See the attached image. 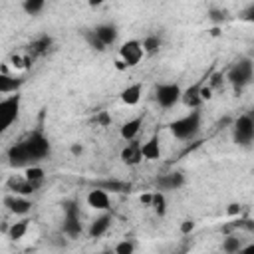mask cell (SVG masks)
I'll return each mask as SVG.
<instances>
[{
  "mask_svg": "<svg viewBox=\"0 0 254 254\" xmlns=\"http://www.w3.org/2000/svg\"><path fill=\"white\" fill-rule=\"evenodd\" d=\"M50 151H52V147H50L48 137L40 129H36L20 143H14L6 151V155H8V163L18 169V167L38 165L40 161L50 157Z\"/></svg>",
  "mask_w": 254,
  "mask_h": 254,
  "instance_id": "cell-1",
  "label": "cell"
},
{
  "mask_svg": "<svg viewBox=\"0 0 254 254\" xmlns=\"http://www.w3.org/2000/svg\"><path fill=\"white\" fill-rule=\"evenodd\" d=\"M169 129H171L173 137L179 139V141H190V139H194L198 135V131H200V111L198 109H192L190 113L175 119L169 125Z\"/></svg>",
  "mask_w": 254,
  "mask_h": 254,
  "instance_id": "cell-2",
  "label": "cell"
},
{
  "mask_svg": "<svg viewBox=\"0 0 254 254\" xmlns=\"http://www.w3.org/2000/svg\"><path fill=\"white\" fill-rule=\"evenodd\" d=\"M226 79L232 83L234 91H242L248 83H252L254 79V62L250 58H242L238 62H234L226 73Z\"/></svg>",
  "mask_w": 254,
  "mask_h": 254,
  "instance_id": "cell-3",
  "label": "cell"
},
{
  "mask_svg": "<svg viewBox=\"0 0 254 254\" xmlns=\"http://www.w3.org/2000/svg\"><path fill=\"white\" fill-rule=\"evenodd\" d=\"M232 141L240 147H248L254 143V115H240L232 125Z\"/></svg>",
  "mask_w": 254,
  "mask_h": 254,
  "instance_id": "cell-4",
  "label": "cell"
},
{
  "mask_svg": "<svg viewBox=\"0 0 254 254\" xmlns=\"http://www.w3.org/2000/svg\"><path fill=\"white\" fill-rule=\"evenodd\" d=\"M62 208H64V224H62L64 234H67L69 238H77L81 234V220H79L77 204L73 200H65Z\"/></svg>",
  "mask_w": 254,
  "mask_h": 254,
  "instance_id": "cell-5",
  "label": "cell"
},
{
  "mask_svg": "<svg viewBox=\"0 0 254 254\" xmlns=\"http://www.w3.org/2000/svg\"><path fill=\"white\" fill-rule=\"evenodd\" d=\"M20 101L22 97L18 93L14 95H8L0 101V129L6 131L8 127H12V123L18 119V113H20Z\"/></svg>",
  "mask_w": 254,
  "mask_h": 254,
  "instance_id": "cell-6",
  "label": "cell"
},
{
  "mask_svg": "<svg viewBox=\"0 0 254 254\" xmlns=\"http://www.w3.org/2000/svg\"><path fill=\"white\" fill-rule=\"evenodd\" d=\"M183 97V89L177 85V83H161L157 85V91H155V99L161 107L169 109L173 105H177Z\"/></svg>",
  "mask_w": 254,
  "mask_h": 254,
  "instance_id": "cell-7",
  "label": "cell"
},
{
  "mask_svg": "<svg viewBox=\"0 0 254 254\" xmlns=\"http://www.w3.org/2000/svg\"><path fill=\"white\" fill-rule=\"evenodd\" d=\"M145 56V50H143V44L137 42V40H127L121 48H119V60H123V64L127 67H135Z\"/></svg>",
  "mask_w": 254,
  "mask_h": 254,
  "instance_id": "cell-8",
  "label": "cell"
},
{
  "mask_svg": "<svg viewBox=\"0 0 254 254\" xmlns=\"http://www.w3.org/2000/svg\"><path fill=\"white\" fill-rule=\"evenodd\" d=\"M185 185V175L183 173H179V171H175V173H167V175H159L157 179H155V187H157V190H177V189H181Z\"/></svg>",
  "mask_w": 254,
  "mask_h": 254,
  "instance_id": "cell-9",
  "label": "cell"
},
{
  "mask_svg": "<svg viewBox=\"0 0 254 254\" xmlns=\"http://www.w3.org/2000/svg\"><path fill=\"white\" fill-rule=\"evenodd\" d=\"M4 206H8V210L14 212V214H28L34 204L24 194H6L4 196Z\"/></svg>",
  "mask_w": 254,
  "mask_h": 254,
  "instance_id": "cell-10",
  "label": "cell"
},
{
  "mask_svg": "<svg viewBox=\"0 0 254 254\" xmlns=\"http://www.w3.org/2000/svg\"><path fill=\"white\" fill-rule=\"evenodd\" d=\"M202 85H204L202 81H196V83H192L190 87H187V89L183 91L181 101H183L187 107H190V109H198V105L204 101V99H202V93H200Z\"/></svg>",
  "mask_w": 254,
  "mask_h": 254,
  "instance_id": "cell-11",
  "label": "cell"
},
{
  "mask_svg": "<svg viewBox=\"0 0 254 254\" xmlns=\"http://www.w3.org/2000/svg\"><path fill=\"white\" fill-rule=\"evenodd\" d=\"M87 204H89L93 210H109L111 200H109L107 190H105V189H101V187H97V189L89 190V192H87Z\"/></svg>",
  "mask_w": 254,
  "mask_h": 254,
  "instance_id": "cell-12",
  "label": "cell"
},
{
  "mask_svg": "<svg viewBox=\"0 0 254 254\" xmlns=\"http://www.w3.org/2000/svg\"><path fill=\"white\" fill-rule=\"evenodd\" d=\"M141 159H143L141 143H137L135 139L129 141V143L123 147V151H121V161H123L125 165H137Z\"/></svg>",
  "mask_w": 254,
  "mask_h": 254,
  "instance_id": "cell-13",
  "label": "cell"
},
{
  "mask_svg": "<svg viewBox=\"0 0 254 254\" xmlns=\"http://www.w3.org/2000/svg\"><path fill=\"white\" fill-rule=\"evenodd\" d=\"M109 226H111V214H107V212L103 210V214L97 216V218L89 224L87 234H89L91 238H99V236H103V234L109 230Z\"/></svg>",
  "mask_w": 254,
  "mask_h": 254,
  "instance_id": "cell-14",
  "label": "cell"
},
{
  "mask_svg": "<svg viewBox=\"0 0 254 254\" xmlns=\"http://www.w3.org/2000/svg\"><path fill=\"white\" fill-rule=\"evenodd\" d=\"M40 185H42V183H34V181H28L26 177H24L22 181H16V179H12V181L8 183V187H10V190H12L14 194H24V196H28V194L36 192V189H38Z\"/></svg>",
  "mask_w": 254,
  "mask_h": 254,
  "instance_id": "cell-15",
  "label": "cell"
},
{
  "mask_svg": "<svg viewBox=\"0 0 254 254\" xmlns=\"http://www.w3.org/2000/svg\"><path fill=\"white\" fill-rule=\"evenodd\" d=\"M141 125H143V117H133V119H129V121H125V123L121 125L119 135H121L125 141H133V139L139 135Z\"/></svg>",
  "mask_w": 254,
  "mask_h": 254,
  "instance_id": "cell-16",
  "label": "cell"
},
{
  "mask_svg": "<svg viewBox=\"0 0 254 254\" xmlns=\"http://www.w3.org/2000/svg\"><path fill=\"white\" fill-rule=\"evenodd\" d=\"M141 153H143V159H147V161H157L161 157V145H159V135L157 133L141 145Z\"/></svg>",
  "mask_w": 254,
  "mask_h": 254,
  "instance_id": "cell-17",
  "label": "cell"
},
{
  "mask_svg": "<svg viewBox=\"0 0 254 254\" xmlns=\"http://www.w3.org/2000/svg\"><path fill=\"white\" fill-rule=\"evenodd\" d=\"M93 30H95V34L99 36V40H101L105 46H113V44L117 42L119 32H117V28H115L113 24H99V26H95Z\"/></svg>",
  "mask_w": 254,
  "mask_h": 254,
  "instance_id": "cell-18",
  "label": "cell"
},
{
  "mask_svg": "<svg viewBox=\"0 0 254 254\" xmlns=\"http://www.w3.org/2000/svg\"><path fill=\"white\" fill-rule=\"evenodd\" d=\"M141 95H143V85L141 83H131L121 91V101L125 105H137L141 101Z\"/></svg>",
  "mask_w": 254,
  "mask_h": 254,
  "instance_id": "cell-19",
  "label": "cell"
},
{
  "mask_svg": "<svg viewBox=\"0 0 254 254\" xmlns=\"http://www.w3.org/2000/svg\"><path fill=\"white\" fill-rule=\"evenodd\" d=\"M20 85H22V79L12 77V75H8L6 71H2V73H0V93H2V95L16 93Z\"/></svg>",
  "mask_w": 254,
  "mask_h": 254,
  "instance_id": "cell-20",
  "label": "cell"
},
{
  "mask_svg": "<svg viewBox=\"0 0 254 254\" xmlns=\"http://www.w3.org/2000/svg\"><path fill=\"white\" fill-rule=\"evenodd\" d=\"M28 226H30V220H28V218L14 222V224L8 228V238H12V240H20V238H24V234L28 232Z\"/></svg>",
  "mask_w": 254,
  "mask_h": 254,
  "instance_id": "cell-21",
  "label": "cell"
},
{
  "mask_svg": "<svg viewBox=\"0 0 254 254\" xmlns=\"http://www.w3.org/2000/svg\"><path fill=\"white\" fill-rule=\"evenodd\" d=\"M83 38L89 44V48H93L95 52H105L107 50V46L99 40V36L95 34V30H83Z\"/></svg>",
  "mask_w": 254,
  "mask_h": 254,
  "instance_id": "cell-22",
  "label": "cell"
},
{
  "mask_svg": "<svg viewBox=\"0 0 254 254\" xmlns=\"http://www.w3.org/2000/svg\"><path fill=\"white\" fill-rule=\"evenodd\" d=\"M151 206H153V210H155L159 216H165V212H167V200H165V192H163V190H155V192H153Z\"/></svg>",
  "mask_w": 254,
  "mask_h": 254,
  "instance_id": "cell-23",
  "label": "cell"
},
{
  "mask_svg": "<svg viewBox=\"0 0 254 254\" xmlns=\"http://www.w3.org/2000/svg\"><path fill=\"white\" fill-rule=\"evenodd\" d=\"M222 250H224L226 254L242 252V242H240V238H236L234 234H228V236L222 240Z\"/></svg>",
  "mask_w": 254,
  "mask_h": 254,
  "instance_id": "cell-24",
  "label": "cell"
},
{
  "mask_svg": "<svg viewBox=\"0 0 254 254\" xmlns=\"http://www.w3.org/2000/svg\"><path fill=\"white\" fill-rule=\"evenodd\" d=\"M22 8L28 16H38L44 8H46V0H24Z\"/></svg>",
  "mask_w": 254,
  "mask_h": 254,
  "instance_id": "cell-25",
  "label": "cell"
},
{
  "mask_svg": "<svg viewBox=\"0 0 254 254\" xmlns=\"http://www.w3.org/2000/svg\"><path fill=\"white\" fill-rule=\"evenodd\" d=\"M50 46H52V38H50V36H40V38H36V40L30 44V50H32L34 54H46V52L50 50Z\"/></svg>",
  "mask_w": 254,
  "mask_h": 254,
  "instance_id": "cell-26",
  "label": "cell"
},
{
  "mask_svg": "<svg viewBox=\"0 0 254 254\" xmlns=\"http://www.w3.org/2000/svg\"><path fill=\"white\" fill-rule=\"evenodd\" d=\"M141 44H143L145 54H155V52H159V48H161V38L155 36V34H151V36H147Z\"/></svg>",
  "mask_w": 254,
  "mask_h": 254,
  "instance_id": "cell-27",
  "label": "cell"
},
{
  "mask_svg": "<svg viewBox=\"0 0 254 254\" xmlns=\"http://www.w3.org/2000/svg\"><path fill=\"white\" fill-rule=\"evenodd\" d=\"M24 177H26L28 181H34V183H42V181H44V169H42L40 165H30V167H26V171H24Z\"/></svg>",
  "mask_w": 254,
  "mask_h": 254,
  "instance_id": "cell-28",
  "label": "cell"
},
{
  "mask_svg": "<svg viewBox=\"0 0 254 254\" xmlns=\"http://www.w3.org/2000/svg\"><path fill=\"white\" fill-rule=\"evenodd\" d=\"M206 16H208V20H210L212 24H216V26H220V24L226 20V12L220 10V8H210Z\"/></svg>",
  "mask_w": 254,
  "mask_h": 254,
  "instance_id": "cell-29",
  "label": "cell"
},
{
  "mask_svg": "<svg viewBox=\"0 0 254 254\" xmlns=\"http://www.w3.org/2000/svg\"><path fill=\"white\" fill-rule=\"evenodd\" d=\"M115 254H133V250H135V244L131 242V240H121L119 244H115Z\"/></svg>",
  "mask_w": 254,
  "mask_h": 254,
  "instance_id": "cell-30",
  "label": "cell"
},
{
  "mask_svg": "<svg viewBox=\"0 0 254 254\" xmlns=\"http://www.w3.org/2000/svg\"><path fill=\"white\" fill-rule=\"evenodd\" d=\"M240 20H244V22H248V24H254V2L248 4V6L240 12Z\"/></svg>",
  "mask_w": 254,
  "mask_h": 254,
  "instance_id": "cell-31",
  "label": "cell"
},
{
  "mask_svg": "<svg viewBox=\"0 0 254 254\" xmlns=\"http://www.w3.org/2000/svg\"><path fill=\"white\" fill-rule=\"evenodd\" d=\"M95 121H97L99 125L107 127V125H111V115H109L107 111H99V113H97V117H95Z\"/></svg>",
  "mask_w": 254,
  "mask_h": 254,
  "instance_id": "cell-32",
  "label": "cell"
},
{
  "mask_svg": "<svg viewBox=\"0 0 254 254\" xmlns=\"http://www.w3.org/2000/svg\"><path fill=\"white\" fill-rule=\"evenodd\" d=\"M192 230H194V222H192L190 218H187V220L181 222V232H183V234H190Z\"/></svg>",
  "mask_w": 254,
  "mask_h": 254,
  "instance_id": "cell-33",
  "label": "cell"
},
{
  "mask_svg": "<svg viewBox=\"0 0 254 254\" xmlns=\"http://www.w3.org/2000/svg\"><path fill=\"white\" fill-rule=\"evenodd\" d=\"M242 212V206L238 204V202H232V204H228V208H226V214L228 216H238Z\"/></svg>",
  "mask_w": 254,
  "mask_h": 254,
  "instance_id": "cell-34",
  "label": "cell"
},
{
  "mask_svg": "<svg viewBox=\"0 0 254 254\" xmlns=\"http://www.w3.org/2000/svg\"><path fill=\"white\" fill-rule=\"evenodd\" d=\"M222 79H224V77H222V73H214L208 85H210L212 89H218V87H220V83H222Z\"/></svg>",
  "mask_w": 254,
  "mask_h": 254,
  "instance_id": "cell-35",
  "label": "cell"
},
{
  "mask_svg": "<svg viewBox=\"0 0 254 254\" xmlns=\"http://www.w3.org/2000/svg\"><path fill=\"white\" fill-rule=\"evenodd\" d=\"M151 200H153V192L141 194V202H143V204H149V206H151Z\"/></svg>",
  "mask_w": 254,
  "mask_h": 254,
  "instance_id": "cell-36",
  "label": "cell"
},
{
  "mask_svg": "<svg viewBox=\"0 0 254 254\" xmlns=\"http://www.w3.org/2000/svg\"><path fill=\"white\" fill-rule=\"evenodd\" d=\"M71 153H73V155H81V153H83V147L75 143V145H71Z\"/></svg>",
  "mask_w": 254,
  "mask_h": 254,
  "instance_id": "cell-37",
  "label": "cell"
},
{
  "mask_svg": "<svg viewBox=\"0 0 254 254\" xmlns=\"http://www.w3.org/2000/svg\"><path fill=\"white\" fill-rule=\"evenodd\" d=\"M105 0H87V4L91 6V8H97V6H101Z\"/></svg>",
  "mask_w": 254,
  "mask_h": 254,
  "instance_id": "cell-38",
  "label": "cell"
},
{
  "mask_svg": "<svg viewBox=\"0 0 254 254\" xmlns=\"http://www.w3.org/2000/svg\"><path fill=\"white\" fill-rule=\"evenodd\" d=\"M210 34H212V36H218V34H220V30H218V26H214V28L210 30Z\"/></svg>",
  "mask_w": 254,
  "mask_h": 254,
  "instance_id": "cell-39",
  "label": "cell"
}]
</instances>
